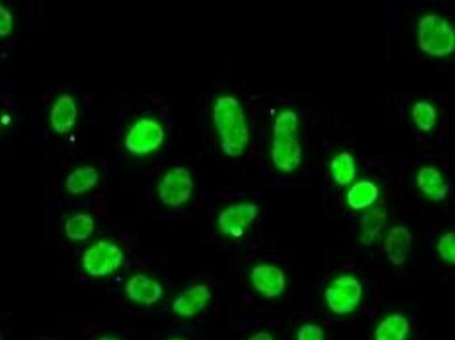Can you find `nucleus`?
Here are the masks:
<instances>
[{
    "mask_svg": "<svg viewBox=\"0 0 455 340\" xmlns=\"http://www.w3.org/2000/svg\"><path fill=\"white\" fill-rule=\"evenodd\" d=\"M212 117L222 152L230 157L241 155L249 142V126L239 100L232 95L218 97Z\"/></svg>",
    "mask_w": 455,
    "mask_h": 340,
    "instance_id": "obj_1",
    "label": "nucleus"
},
{
    "mask_svg": "<svg viewBox=\"0 0 455 340\" xmlns=\"http://www.w3.org/2000/svg\"><path fill=\"white\" fill-rule=\"evenodd\" d=\"M299 119L291 109L281 110L274 123L271 159L281 172L295 170L301 162V147L298 139Z\"/></svg>",
    "mask_w": 455,
    "mask_h": 340,
    "instance_id": "obj_2",
    "label": "nucleus"
},
{
    "mask_svg": "<svg viewBox=\"0 0 455 340\" xmlns=\"http://www.w3.org/2000/svg\"><path fill=\"white\" fill-rule=\"evenodd\" d=\"M124 260V252L118 244L102 239L92 243L84 251L81 263L89 276L102 278L117 271Z\"/></svg>",
    "mask_w": 455,
    "mask_h": 340,
    "instance_id": "obj_3",
    "label": "nucleus"
},
{
    "mask_svg": "<svg viewBox=\"0 0 455 340\" xmlns=\"http://www.w3.org/2000/svg\"><path fill=\"white\" fill-rule=\"evenodd\" d=\"M419 43L423 51L436 57L449 55L454 48L451 24L437 14H426L419 24Z\"/></svg>",
    "mask_w": 455,
    "mask_h": 340,
    "instance_id": "obj_4",
    "label": "nucleus"
},
{
    "mask_svg": "<svg viewBox=\"0 0 455 340\" xmlns=\"http://www.w3.org/2000/svg\"><path fill=\"white\" fill-rule=\"evenodd\" d=\"M363 297L361 281L352 274L338 275L324 292L327 308L336 315H347L355 311Z\"/></svg>",
    "mask_w": 455,
    "mask_h": 340,
    "instance_id": "obj_5",
    "label": "nucleus"
},
{
    "mask_svg": "<svg viewBox=\"0 0 455 340\" xmlns=\"http://www.w3.org/2000/svg\"><path fill=\"white\" fill-rule=\"evenodd\" d=\"M194 186L189 170L184 166H174L162 176L157 185V195L164 206L177 208L191 199Z\"/></svg>",
    "mask_w": 455,
    "mask_h": 340,
    "instance_id": "obj_6",
    "label": "nucleus"
},
{
    "mask_svg": "<svg viewBox=\"0 0 455 340\" xmlns=\"http://www.w3.org/2000/svg\"><path fill=\"white\" fill-rule=\"evenodd\" d=\"M259 213V206L251 202L230 204L218 214L216 218L217 229L226 237L240 238L254 223Z\"/></svg>",
    "mask_w": 455,
    "mask_h": 340,
    "instance_id": "obj_7",
    "label": "nucleus"
},
{
    "mask_svg": "<svg viewBox=\"0 0 455 340\" xmlns=\"http://www.w3.org/2000/svg\"><path fill=\"white\" fill-rule=\"evenodd\" d=\"M164 139L163 126L152 118L136 121L124 138L125 148L133 154L143 155L156 150Z\"/></svg>",
    "mask_w": 455,
    "mask_h": 340,
    "instance_id": "obj_8",
    "label": "nucleus"
},
{
    "mask_svg": "<svg viewBox=\"0 0 455 340\" xmlns=\"http://www.w3.org/2000/svg\"><path fill=\"white\" fill-rule=\"evenodd\" d=\"M249 281L258 294L269 299L280 297L287 285L283 270L267 263L253 265L250 270Z\"/></svg>",
    "mask_w": 455,
    "mask_h": 340,
    "instance_id": "obj_9",
    "label": "nucleus"
},
{
    "mask_svg": "<svg viewBox=\"0 0 455 340\" xmlns=\"http://www.w3.org/2000/svg\"><path fill=\"white\" fill-rule=\"evenodd\" d=\"M212 298L211 288L204 282H196L184 289L172 303L175 314L190 319L200 313Z\"/></svg>",
    "mask_w": 455,
    "mask_h": 340,
    "instance_id": "obj_10",
    "label": "nucleus"
},
{
    "mask_svg": "<svg viewBox=\"0 0 455 340\" xmlns=\"http://www.w3.org/2000/svg\"><path fill=\"white\" fill-rule=\"evenodd\" d=\"M124 289L130 301L144 306L157 304L164 294L163 285L145 273L131 275L126 280Z\"/></svg>",
    "mask_w": 455,
    "mask_h": 340,
    "instance_id": "obj_11",
    "label": "nucleus"
},
{
    "mask_svg": "<svg viewBox=\"0 0 455 340\" xmlns=\"http://www.w3.org/2000/svg\"><path fill=\"white\" fill-rule=\"evenodd\" d=\"M412 246V233L403 225L389 228L383 241V250L388 261L395 266L403 265Z\"/></svg>",
    "mask_w": 455,
    "mask_h": 340,
    "instance_id": "obj_12",
    "label": "nucleus"
},
{
    "mask_svg": "<svg viewBox=\"0 0 455 340\" xmlns=\"http://www.w3.org/2000/svg\"><path fill=\"white\" fill-rule=\"evenodd\" d=\"M77 117L74 98L68 94L60 96L50 111V123L57 133L65 134L73 128Z\"/></svg>",
    "mask_w": 455,
    "mask_h": 340,
    "instance_id": "obj_13",
    "label": "nucleus"
},
{
    "mask_svg": "<svg viewBox=\"0 0 455 340\" xmlns=\"http://www.w3.org/2000/svg\"><path fill=\"white\" fill-rule=\"evenodd\" d=\"M421 193L435 202L443 201L448 194V186L441 172L433 166H423L416 176Z\"/></svg>",
    "mask_w": 455,
    "mask_h": 340,
    "instance_id": "obj_14",
    "label": "nucleus"
},
{
    "mask_svg": "<svg viewBox=\"0 0 455 340\" xmlns=\"http://www.w3.org/2000/svg\"><path fill=\"white\" fill-rule=\"evenodd\" d=\"M410 331L407 317L400 312H392L378 323L373 340H406Z\"/></svg>",
    "mask_w": 455,
    "mask_h": 340,
    "instance_id": "obj_15",
    "label": "nucleus"
},
{
    "mask_svg": "<svg viewBox=\"0 0 455 340\" xmlns=\"http://www.w3.org/2000/svg\"><path fill=\"white\" fill-rule=\"evenodd\" d=\"M387 223V214L379 208L366 210L359 220L358 240L364 246H371L380 235Z\"/></svg>",
    "mask_w": 455,
    "mask_h": 340,
    "instance_id": "obj_16",
    "label": "nucleus"
},
{
    "mask_svg": "<svg viewBox=\"0 0 455 340\" xmlns=\"http://www.w3.org/2000/svg\"><path fill=\"white\" fill-rule=\"evenodd\" d=\"M99 179L100 174L97 169L91 165H84L73 170L68 174L65 187L70 194H83L94 188Z\"/></svg>",
    "mask_w": 455,
    "mask_h": 340,
    "instance_id": "obj_17",
    "label": "nucleus"
},
{
    "mask_svg": "<svg viewBox=\"0 0 455 340\" xmlns=\"http://www.w3.org/2000/svg\"><path fill=\"white\" fill-rule=\"evenodd\" d=\"M379 193V188L373 182L360 180L348 189L346 196L347 203L353 210H363L375 202Z\"/></svg>",
    "mask_w": 455,
    "mask_h": 340,
    "instance_id": "obj_18",
    "label": "nucleus"
},
{
    "mask_svg": "<svg viewBox=\"0 0 455 340\" xmlns=\"http://www.w3.org/2000/svg\"><path fill=\"white\" fill-rule=\"evenodd\" d=\"M95 219L87 212H78L67 218L64 232L72 241H84L91 237L95 230Z\"/></svg>",
    "mask_w": 455,
    "mask_h": 340,
    "instance_id": "obj_19",
    "label": "nucleus"
},
{
    "mask_svg": "<svg viewBox=\"0 0 455 340\" xmlns=\"http://www.w3.org/2000/svg\"><path fill=\"white\" fill-rule=\"evenodd\" d=\"M331 175L340 186L349 185L356 173L354 157L348 152H341L337 154L330 165Z\"/></svg>",
    "mask_w": 455,
    "mask_h": 340,
    "instance_id": "obj_20",
    "label": "nucleus"
},
{
    "mask_svg": "<svg viewBox=\"0 0 455 340\" xmlns=\"http://www.w3.org/2000/svg\"><path fill=\"white\" fill-rule=\"evenodd\" d=\"M411 116L416 125L424 131L433 129L436 121V111L428 102H417L411 110Z\"/></svg>",
    "mask_w": 455,
    "mask_h": 340,
    "instance_id": "obj_21",
    "label": "nucleus"
},
{
    "mask_svg": "<svg viewBox=\"0 0 455 340\" xmlns=\"http://www.w3.org/2000/svg\"><path fill=\"white\" fill-rule=\"evenodd\" d=\"M436 252L439 257L447 264L455 262L454 233L448 231L443 233L436 242Z\"/></svg>",
    "mask_w": 455,
    "mask_h": 340,
    "instance_id": "obj_22",
    "label": "nucleus"
},
{
    "mask_svg": "<svg viewBox=\"0 0 455 340\" xmlns=\"http://www.w3.org/2000/svg\"><path fill=\"white\" fill-rule=\"evenodd\" d=\"M296 340H324V332L318 324L305 323L298 328Z\"/></svg>",
    "mask_w": 455,
    "mask_h": 340,
    "instance_id": "obj_23",
    "label": "nucleus"
},
{
    "mask_svg": "<svg viewBox=\"0 0 455 340\" xmlns=\"http://www.w3.org/2000/svg\"><path fill=\"white\" fill-rule=\"evenodd\" d=\"M12 30V16L10 11L0 4V37L7 36Z\"/></svg>",
    "mask_w": 455,
    "mask_h": 340,
    "instance_id": "obj_24",
    "label": "nucleus"
},
{
    "mask_svg": "<svg viewBox=\"0 0 455 340\" xmlns=\"http://www.w3.org/2000/svg\"><path fill=\"white\" fill-rule=\"evenodd\" d=\"M246 340H275V338L271 333L261 330L253 333Z\"/></svg>",
    "mask_w": 455,
    "mask_h": 340,
    "instance_id": "obj_25",
    "label": "nucleus"
},
{
    "mask_svg": "<svg viewBox=\"0 0 455 340\" xmlns=\"http://www.w3.org/2000/svg\"><path fill=\"white\" fill-rule=\"evenodd\" d=\"M97 340H121V339L117 338L116 336H104L98 338Z\"/></svg>",
    "mask_w": 455,
    "mask_h": 340,
    "instance_id": "obj_26",
    "label": "nucleus"
},
{
    "mask_svg": "<svg viewBox=\"0 0 455 340\" xmlns=\"http://www.w3.org/2000/svg\"><path fill=\"white\" fill-rule=\"evenodd\" d=\"M168 340H184V339L180 338V337H172V338H170Z\"/></svg>",
    "mask_w": 455,
    "mask_h": 340,
    "instance_id": "obj_27",
    "label": "nucleus"
}]
</instances>
